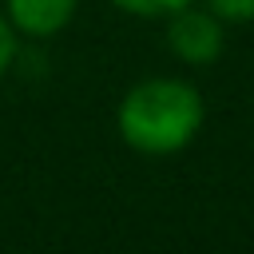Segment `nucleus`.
Returning a JSON list of instances; mask_svg holds the SVG:
<instances>
[{"instance_id":"obj_5","label":"nucleus","mask_w":254,"mask_h":254,"mask_svg":"<svg viewBox=\"0 0 254 254\" xmlns=\"http://www.w3.org/2000/svg\"><path fill=\"white\" fill-rule=\"evenodd\" d=\"M222 24H250L254 20V0H202Z\"/></svg>"},{"instance_id":"obj_4","label":"nucleus","mask_w":254,"mask_h":254,"mask_svg":"<svg viewBox=\"0 0 254 254\" xmlns=\"http://www.w3.org/2000/svg\"><path fill=\"white\" fill-rule=\"evenodd\" d=\"M107 4L119 8V12H127V16H139V20H163V16L179 12L190 0H107Z\"/></svg>"},{"instance_id":"obj_3","label":"nucleus","mask_w":254,"mask_h":254,"mask_svg":"<svg viewBox=\"0 0 254 254\" xmlns=\"http://www.w3.org/2000/svg\"><path fill=\"white\" fill-rule=\"evenodd\" d=\"M0 12L16 28V36L52 40L75 20L79 0H0Z\"/></svg>"},{"instance_id":"obj_6","label":"nucleus","mask_w":254,"mask_h":254,"mask_svg":"<svg viewBox=\"0 0 254 254\" xmlns=\"http://www.w3.org/2000/svg\"><path fill=\"white\" fill-rule=\"evenodd\" d=\"M16 48H20V36H16V28L4 20V12H0V79L8 75L12 60H16Z\"/></svg>"},{"instance_id":"obj_2","label":"nucleus","mask_w":254,"mask_h":254,"mask_svg":"<svg viewBox=\"0 0 254 254\" xmlns=\"http://www.w3.org/2000/svg\"><path fill=\"white\" fill-rule=\"evenodd\" d=\"M163 40H167V52L179 64H187V67H210L226 52V24L202 0H190L179 12L163 16Z\"/></svg>"},{"instance_id":"obj_1","label":"nucleus","mask_w":254,"mask_h":254,"mask_svg":"<svg viewBox=\"0 0 254 254\" xmlns=\"http://www.w3.org/2000/svg\"><path fill=\"white\" fill-rule=\"evenodd\" d=\"M206 123L202 91L183 75H147L131 83L115 107L119 139L143 159H167L187 151Z\"/></svg>"}]
</instances>
